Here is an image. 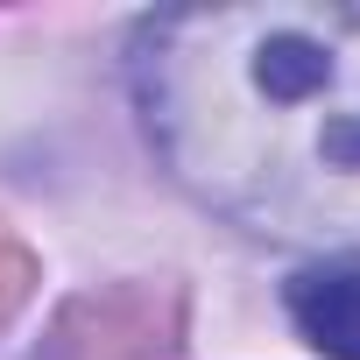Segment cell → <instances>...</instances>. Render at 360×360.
I'll list each match as a JSON object with an SVG mask.
<instances>
[{
    "label": "cell",
    "mask_w": 360,
    "mask_h": 360,
    "mask_svg": "<svg viewBox=\"0 0 360 360\" xmlns=\"http://www.w3.org/2000/svg\"><path fill=\"white\" fill-rule=\"evenodd\" d=\"M290 318L297 332L332 353V360H360V269L353 262H325V269H304L290 283Z\"/></svg>",
    "instance_id": "7a4b0ae2"
},
{
    "label": "cell",
    "mask_w": 360,
    "mask_h": 360,
    "mask_svg": "<svg viewBox=\"0 0 360 360\" xmlns=\"http://www.w3.org/2000/svg\"><path fill=\"white\" fill-rule=\"evenodd\" d=\"M162 162L226 219L360 248V8H176L134 36Z\"/></svg>",
    "instance_id": "6da1fadb"
}]
</instances>
